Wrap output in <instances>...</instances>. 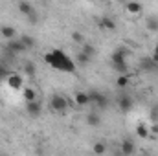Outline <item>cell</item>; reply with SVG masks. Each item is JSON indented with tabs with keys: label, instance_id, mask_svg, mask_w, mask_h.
<instances>
[{
	"label": "cell",
	"instance_id": "obj_1",
	"mask_svg": "<svg viewBox=\"0 0 158 156\" xmlns=\"http://www.w3.org/2000/svg\"><path fill=\"white\" fill-rule=\"evenodd\" d=\"M44 61H46L52 68H55V70H59V72H68V74L76 72V63H74L64 51H61V50H52V51H48V53L44 55Z\"/></svg>",
	"mask_w": 158,
	"mask_h": 156
},
{
	"label": "cell",
	"instance_id": "obj_2",
	"mask_svg": "<svg viewBox=\"0 0 158 156\" xmlns=\"http://www.w3.org/2000/svg\"><path fill=\"white\" fill-rule=\"evenodd\" d=\"M50 107H52V110H53V112L63 114V112H66V110H68V101H66V97H64V96L55 94V96L52 97V101H50Z\"/></svg>",
	"mask_w": 158,
	"mask_h": 156
},
{
	"label": "cell",
	"instance_id": "obj_3",
	"mask_svg": "<svg viewBox=\"0 0 158 156\" xmlns=\"http://www.w3.org/2000/svg\"><path fill=\"white\" fill-rule=\"evenodd\" d=\"M28 48L24 46V42L20 39H11L7 40V46H6V51H7V55L9 57H13L15 53H20V51H26Z\"/></svg>",
	"mask_w": 158,
	"mask_h": 156
},
{
	"label": "cell",
	"instance_id": "obj_4",
	"mask_svg": "<svg viewBox=\"0 0 158 156\" xmlns=\"http://www.w3.org/2000/svg\"><path fill=\"white\" fill-rule=\"evenodd\" d=\"M90 103H94V105L99 107V109H105V107H107V97H105V94L94 90V92H90Z\"/></svg>",
	"mask_w": 158,
	"mask_h": 156
},
{
	"label": "cell",
	"instance_id": "obj_5",
	"mask_svg": "<svg viewBox=\"0 0 158 156\" xmlns=\"http://www.w3.org/2000/svg\"><path fill=\"white\" fill-rule=\"evenodd\" d=\"M118 107H119V110L121 112H129L131 109H132V97L131 96H119L118 97Z\"/></svg>",
	"mask_w": 158,
	"mask_h": 156
},
{
	"label": "cell",
	"instance_id": "obj_6",
	"mask_svg": "<svg viewBox=\"0 0 158 156\" xmlns=\"http://www.w3.org/2000/svg\"><path fill=\"white\" fill-rule=\"evenodd\" d=\"M6 83H7L13 90H20V88H22V77H20L19 74H9V76L6 77Z\"/></svg>",
	"mask_w": 158,
	"mask_h": 156
},
{
	"label": "cell",
	"instance_id": "obj_7",
	"mask_svg": "<svg viewBox=\"0 0 158 156\" xmlns=\"http://www.w3.org/2000/svg\"><path fill=\"white\" fill-rule=\"evenodd\" d=\"M121 153H123L125 156L134 154V153H136V145H134V142H132V140H129V138H127V140H123V142H121Z\"/></svg>",
	"mask_w": 158,
	"mask_h": 156
},
{
	"label": "cell",
	"instance_id": "obj_8",
	"mask_svg": "<svg viewBox=\"0 0 158 156\" xmlns=\"http://www.w3.org/2000/svg\"><path fill=\"white\" fill-rule=\"evenodd\" d=\"M26 110H28V114L33 117H37L40 114V103L37 101V99H33V101H28V105H26Z\"/></svg>",
	"mask_w": 158,
	"mask_h": 156
},
{
	"label": "cell",
	"instance_id": "obj_9",
	"mask_svg": "<svg viewBox=\"0 0 158 156\" xmlns=\"http://www.w3.org/2000/svg\"><path fill=\"white\" fill-rule=\"evenodd\" d=\"M127 50L125 48H116L114 51H112V55H110V59H112V63H123L125 59H127Z\"/></svg>",
	"mask_w": 158,
	"mask_h": 156
},
{
	"label": "cell",
	"instance_id": "obj_10",
	"mask_svg": "<svg viewBox=\"0 0 158 156\" xmlns=\"http://www.w3.org/2000/svg\"><path fill=\"white\" fill-rule=\"evenodd\" d=\"M86 123H88V127H99L101 125V116L92 110V112L86 114Z\"/></svg>",
	"mask_w": 158,
	"mask_h": 156
},
{
	"label": "cell",
	"instance_id": "obj_11",
	"mask_svg": "<svg viewBox=\"0 0 158 156\" xmlns=\"http://www.w3.org/2000/svg\"><path fill=\"white\" fill-rule=\"evenodd\" d=\"M74 99H76V103H77L79 107H85V105L90 103V94H86V92H77V94L74 96Z\"/></svg>",
	"mask_w": 158,
	"mask_h": 156
},
{
	"label": "cell",
	"instance_id": "obj_12",
	"mask_svg": "<svg viewBox=\"0 0 158 156\" xmlns=\"http://www.w3.org/2000/svg\"><path fill=\"white\" fill-rule=\"evenodd\" d=\"M125 9H127L131 15H140V13H142V4H140V2H127V4H125Z\"/></svg>",
	"mask_w": 158,
	"mask_h": 156
},
{
	"label": "cell",
	"instance_id": "obj_13",
	"mask_svg": "<svg viewBox=\"0 0 158 156\" xmlns=\"http://www.w3.org/2000/svg\"><path fill=\"white\" fill-rule=\"evenodd\" d=\"M19 11H20L22 15H26V17H28V15H31L35 9L31 7V4H30V2H26V0H20V2H19Z\"/></svg>",
	"mask_w": 158,
	"mask_h": 156
},
{
	"label": "cell",
	"instance_id": "obj_14",
	"mask_svg": "<svg viewBox=\"0 0 158 156\" xmlns=\"http://www.w3.org/2000/svg\"><path fill=\"white\" fill-rule=\"evenodd\" d=\"M99 26L103 28V30H116V22H114V18H110V17H103L101 20H99Z\"/></svg>",
	"mask_w": 158,
	"mask_h": 156
},
{
	"label": "cell",
	"instance_id": "obj_15",
	"mask_svg": "<svg viewBox=\"0 0 158 156\" xmlns=\"http://www.w3.org/2000/svg\"><path fill=\"white\" fill-rule=\"evenodd\" d=\"M140 66L145 70V72H151V70H156V63L153 61V57H147V59H142V63H140Z\"/></svg>",
	"mask_w": 158,
	"mask_h": 156
},
{
	"label": "cell",
	"instance_id": "obj_16",
	"mask_svg": "<svg viewBox=\"0 0 158 156\" xmlns=\"http://www.w3.org/2000/svg\"><path fill=\"white\" fill-rule=\"evenodd\" d=\"M0 33H2L4 39H7V40H11V39L17 37V31H15V28H11V26H2Z\"/></svg>",
	"mask_w": 158,
	"mask_h": 156
},
{
	"label": "cell",
	"instance_id": "obj_17",
	"mask_svg": "<svg viewBox=\"0 0 158 156\" xmlns=\"http://www.w3.org/2000/svg\"><path fill=\"white\" fill-rule=\"evenodd\" d=\"M112 66H114V70H116L118 74H127V72H129L127 61H123V63H112Z\"/></svg>",
	"mask_w": 158,
	"mask_h": 156
},
{
	"label": "cell",
	"instance_id": "obj_18",
	"mask_svg": "<svg viewBox=\"0 0 158 156\" xmlns=\"http://www.w3.org/2000/svg\"><path fill=\"white\" fill-rule=\"evenodd\" d=\"M129 81H131V79H129V76H127V74H119L118 79H116V86H119V88H125V86L129 84Z\"/></svg>",
	"mask_w": 158,
	"mask_h": 156
},
{
	"label": "cell",
	"instance_id": "obj_19",
	"mask_svg": "<svg viewBox=\"0 0 158 156\" xmlns=\"http://www.w3.org/2000/svg\"><path fill=\"white\" fill-rule=\"evenodd\" d=\"M136 134H138V138H147L149 136V129H147V125H138L136 127Z\"/></svg>",
	"mask_w": 158,
	"mask_h": 156
},
{
	"label": "cell",
	"instance_id": "obj_20",
	"mask_svg": "<svg viewBox=\"0 0 158 156\" xmlns=\"http://www.w3.org/2000/svg\"><path fill=\"white\" fill-rule=\"evenodd\" d=\"M20 40H22V42H24V46H26V48H28V50H30V48H33V46H35V39H33V37H31V35H22V37H20Z\"/></svg>",
	"mask_w": 158,
	"mask_h": 156
},
{
	"label": "cell",
	"instance_id": "obj_21",
	"mask_svg": "<svg viewBox=\"0 0 158 156\" xmlns=\"http://www.w3.org/2000/svg\"><path fill=\"white\" fill-rule=\"evenodd\" d=\"M24 97H26V101H33V99H37V92L33 88H26L24 90Z\"/></svg>",
	"mask_w": 158,
	"mask_h": 156
},
{
	"label": "cell",
	"instance_id": "obj_22",
	"mask_svg": "<svg viewBox=\"0 0 158 156\" xmlns=\"http://www.w3.org/2000/svg\"><path fill=\"white\" fill-rule=\"evenodd\" d=\"M94 153H96V154H105V153H107V145L101 143V142L94 143Z\"/></svg>",
	"mask_w": 158,
	"mask_h": 156
},
{
	"label": "cell",
	"instance_id": "obj_23",
	"mask_svg": "<svg viewBox=\"0 0 158 156\" xmlns=\"http://www.w3.org/2000/svg\"><path fill=\"white\" fill-rule=\"evenodd\" d=\"M24 72H26V74H28V77H35V66H33V64H31V63H26V64H24Z\"/></svg>",
	"mask_w": 158,
	"mask_h": 156
},
{
	"label": "cell",
	"instance_id": "obj_24",
	"mask_svg": "<svg viewBox=\"0 0 158 156\" xmlns=\"http://www.w3.org/2000/svg\"><path fill=\"white\" fill-rule=\"evenodd\" d=\"M147 30H151V31H156L158 30V18H147Z\"/></svg>",
	"mask_w": 158,
	"mask_h": 156
},
{
	"label": "cell",
	"instance_id": "obj_25",
	"mask_svg": "<svg viewBox=\"0 0 158 156\" xmlns=\"http://www.w3.org/2000/svg\"><path fill=\"white\" fill-rule=\"evenodd\" d=\"M88 61H90V55H86L85 51H79L77 53V63L79 64H86Z\"/></svg>",
	"mask_w": 158,
	"mask_h": 156
},
{
	"label": "cell",
	"instance_id": "obj_26",
	"mask_svg": "<svg viewBox=\"0 0 158 156\" xmlns=\"http://www.w3.org/2000/svg\"><path fill=\"white\" fill-rule=\"evenodd\" d=\"M81 51H85V53H86V55H90V57H92V55H94V53H96V48H94V46H92V44H85V46H83V50H81Z\"/></svg>",
	"mask_w": 158,
	"mask_h": 156
},
{
	"label": "cell",
	"instance_id": "obj_27",
	"mask_svg": "<svg viewBox=\"0 0 158 156\" xmlns=\"http://www.w3.org/2000/svg\"><path fill=\"white\" fill-rule=\"evenodd\" d=\"M149 116H151V119H153V123L158 121V105H155V107L151 109V114H149Z\"/></svg>",
	"mask_w": 158,
	"mask_h": 156
},
{
	"label": "cell",
	"instance_id": "obj_28",
	"mask_svg": "<svg viewBox=\"0 0 158 156\" xmlns=\"http://www.w3.org/2000/svg\"><path fill=\"white\" fill-rule=\"evenodd\" d=\"M83 39H85V37H83V33H77V31H74V33H72V40H74V42H79V44H81Z\"/></svg>",
	"mask_w": 158,
	"mask_h": 156
},
{
	"label": "cell",
	"instance_id": "obj_29",
	"mask_svg": "<svg viewBox=\"0 0 158 156\" xmlns=\"http://www.w3.org/2000/svg\"><path fill=\"white\" fill-rule=\"evenodd\" d=\"M9 76V72H7V68L4 66V64H0V79H6Z\"/></svg>",
	"mask_w": 158,
	"mask_h": 156
},
{
	"label": "cell",
	"instance_id": "obj_30",
	"mask_svg": "<svg viewBox=\"0 0 158 156\" xmlns=\"http://www.w3.org/2000/svg\"><path fill=\"white\" fill-rule=\"evenodd\" d=\"M28 18H30V20H31V22H37V20H39V15H37V13H35V11H33V13H31V15H28Z\"/></svg>",
	"mask_w": 158,
	"mask_h": 156
},
{
	"label": "cell",
	"instance_id": "obj_31",
	"mask_svg": "<svg viewBox=\"0 0 158 156\" xmlns=\"http://www.w3.org/2000/svg\"><path fill=\"white\" fill-rule=\"evenodd\" d=\"M151 132L158 134V121H155V123H153V127H151Z\"/></svg>",
	"mask_w": 158,
	"mask_h": 156
},
{
	"label": "cell",
	"instance_id": "obj_32",
	"mask_svg": "<svg viewBox=\"0 0 158 156\" xmlns=\"http://www.w3.org/2000/svg\"><path fill=\"white\" fill-rule=\"evenodd\" d=\"M151 57H153V61H155V63H156V64H158V51H155V53H153Z\"/></svg>",
	"mask_w": 158,
	"mask_h": 156
},
{
	"label": "cell",
	"instance_id": "obj_33",
	"mask_svg": "<svg viewBox=\"0 0 158 156\" xmlns=\"http://www.w3.org/2000/svg\"><path fill=\"white\" fill-rule=\"evenodd\" d=\"M155 51H158V42H156V46H155Z\"/></svg>",
	"mask_w": 158,
	"mask_h": 156
},
{
	"label": "cell",
	"instance_id": "obj_34",
	"mask_svg": "<svg viewBox=\"0 0 158 156\" xmlns=\"http://www.w3.org/2000/svg\"><path fill=\"white\" fill-rule=\"evenodd\" d=\"M118 2H127V0H118Z\"/></svg>",
	"mask_w": 158,
	"mask_h": 156
},
{
	"label": "cell",
	"instance_id": "obj_35",
	"mask_svg": "<svg viewBox=\"0 0 158 156\" xmlns=\"http://www.w3.org/2000/svg\"><path fill=\"white\" fill-rule=\"evenodd\" d=\"M42 2H44V0H42Z\"/></svg>",
	"mask_w": 158,
	"mask_h": 156
}]
</instances>
